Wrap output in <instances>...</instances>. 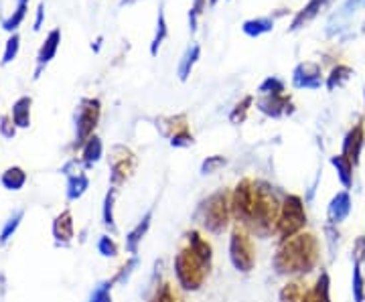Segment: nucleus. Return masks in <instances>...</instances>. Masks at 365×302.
<instances>
[{
  "mask_svg": "<svg viewBox=\"0 0 365 302\" xmlns=\"http://www.w3.org/2000/svg\"><path fill=\"white\" fill-rule=\"evenodd\" d=\"M321 262V241L314 234L302 231L299 236L278 244L272 256V270L278 276H307Z\"/></svg>",
  "mask_w": 365,
  "mask_h": 302,
  "instance_id": "nucleus-1",
  "label": "nucleus"
},
{
  "mask_svg": "<svg viewBox=\"0 0 365 302\" xmlns=\"http://www.w3.org/2000/svg\"><path fill=\"white\" fill-rule=\"evenodd\" d=\"M254 209L250 217L248 229L252 236L268 239L276 236V227H278V217H280V207H282V199H278L276 189L266 181H254Z\"/></svg>",
  "mask_w": 365,
  "mask_h": 302,
  "instance_id": "nucleus-2",
  "label": "nucleus"
},
{
  "mask_svg": "<svg viewBox=\"0 0 365 302\" xmlns=\"http://www.w3.org/2000/svg\"><path fill=\"white\" fill-rule=\"evenodd\" d=\"M199 225L211 234V236H222L230 227L234 215H232V191L230 189H217L205 197L195 213Z\"/></svg>",
  "mask_w": 365,
  "mask_h": 302,
  "instance_id": "nucleus-3",
  "label": "nucleus"
},
{
  "mask_svg": "<svg viewBox=\"0 0 365 302\" xmlns=\"http://www.w3.org/2000/svg\"><path fill=\"white\" fill-rule=\"evenodd\" d=\"M307 224H309V217H307V209H304L302 197L294 195V193H287L282 197V207H280L276 236L280 237V241L290 239V237L302 234Z\"/></svg>",
  "mask_w": 365,
  "mask_h": 302,
  "instance_id": "nucleus-4",
  "label": "nucleus"
},
{
  "mask_svg": "<svg viewBox=\"0 0 365 302\" xmlns=\"http://www.w3.org/2000/svg\"><path fill=\"white\" fill-rule=\"evenodd\" d=\"M173 270H175V278L179 282L185 292H197L201 290V286L205 284V278L209 276L207 268L197 260L193 256V251L189 250L187 246L179 250V254L175 256V264H173Z\"/></svg>",
  "mask_w": 365,
  "mask_h": 302,
  "instance_id": "nucleus-5",
  "label": "nucleus"
},
{
  "mask_svg": "<svg viewBox=\"0 0 365 302\" xmlns=\"http://www.w3.org/2000/svg\"><path fill=\"white\" fill-rule=\"evenodd\" d=\"M244 225L235 224L230 234V262L237 272L250 274L256 266V246Z\"/></svg>",
  "mask_w": 365,
  "mask_h": 302,
  "instance_id": "nucleus-6",
  "label": "nucleus"
},
{
  "mask_svg": "<svg viewBox=\"0 0 365 302\" xmlns=\"http://www.w3.org/2000/svg\"><path fill=\"white\" fill-rule=\"evenodd\" d=\"M100 114H102V104L96 98H86L79 102L78 114H76V146H83L88 142V138L93 136V130L100 122Z\"/></svg>",
  "mask_w": 365,
  "mask_h": 302,
  "instance_id": "nucleus-7",
  "label": "nucleus"
},
{
  "mask_svg": "<svg viewBox=\"0 0 365 302\" xmlns=\"http://www.w3.org/2000/svg\"><path fill=\"white\" fill-rule=\"evenodd\" d=\"M254 181L252 179H242L235 184L232 191V215H234L235 224L248 227L250 217H252V209H254Z\"/></svg>",
  "mask_w": 365,
  "mask_h": 302,
  "instance_id": "nucleus-8",
  "label": "nucleus"
},
{
  "mask_svg": "<svg viewBox=\"0 0 365 302\" xmlns=\"http://www.w3.org/2000/svg\"><path fill=\"white\" fill-rule=\"evenodd\" d=\"M136 169V157L128 146L118 145L110 152V187H122Z\"/></svg>",
  "mask_w": 365,
  "mask_h": 302,
  "instance_id": "nucleus-9",
  "label": "nucleus"
},
{
  "mask_svg": "<svg viewBox=\"0 0 365 302\" xmlns=\"http://www.w3.org/2000/svg\"><path fill=\"white\" fill-rule=\"evenodd\" d=\"M292 85L297 90H321L323 69L314 61H302L292 71Z\"/></svg>",
  "mask_w": 365,
  "mask_h": 302,
  "instance_id": "nucleus-10",
  "label": "nucleus"
},
{
  "mask_svg": "<svg viewBox=\"0 0 365 302\" xmlns=\"http://www.w3.org/2000/svg\"><path fill=\"white\" fill-rule=\"evenodd\" d=\"M364 146H365V126H364V122H357L351 130L345 134L343 145H341V155L349 158L353 165L357 167V165H359V160H361Z\"/></svg>",
  "mask_w": 365,
  "mask_h": 302,
  "instance_id": "nucleus-11",
  "label": "nucleus"
},
{
  "mask_svg": "<svg viewBox=\"0 0 365 302\" xmlns=\"http://www.w3.org/2000/svg\"><path fill=\"white\" fill-rule=\"evenodd\" d=\"M256 108L260 110L264 116L268 118H282V116H290L294 112V105L290 104V98L282 95H260L256 100Z\"/></svg>",
  "mask_w": 365,
  "mask_h": 302,
  "instance_id": "nucleus-12",
  "label": "nucleus"
},
{
  "mask_svg": "<svg viewBox=\"0 0 365 302\" xmlns=\"http://www.w3.org/2000/svg\"><path fill=\"white\" fill-rule=\"evenodd\" d=\"M353 209V199L349 191H339L337 195H333V199L329 201L327 205V224L341 225L349 215Z\"/></svg>",
  "mask_w": 365,
  "mask_h": 302,
  "instance_id": "nucleus-13",
  "label": "nucleus"
},
{
  "mask_svg": "<svg viewBox=\"0 0 365 302\" xmlns=\"http://www.w3.org/2000/svg\"><path fill=\"white\" fill-rule=\"evenodd\" d=\"M53 237H55V244L67 248L71 244V239L76 237V222H73V213L71 209H63L55 219H53Z\"/></svg>",
  "mask_w": 365,
  "mask_h": 302,
  "instance_id": "nucleus-14",
  "label": "nucleus"
},
{
  "mask_svg": "<svg viewBox=\"0 0 365 302\" xmlns=\"http://www.w3.org/2000/svg\"><path fill=\"white\" fill-rule=\"evenodd\" d=\"M185 241H187V248L193 251L197 260L207 268V272H211V268H213V248H211L207 239L201 236V231H197V229L187 231Z\"/></svg>",
  "mask_w": 365,
  "mask_h": 302,
  "instance_id": "nucleus-15",
  "label": "nucleus"
},
{
  "mask_svg": "<svg viewBox=\"0 0 365 302\" xmlns=\"http://www.w3.org/2000/svg\"><path fill=\"white\" fill-rule=\"evenodd\" d=\"M153 215H155V211L153 209L146 211V213L143 215V219H140V222L134 225L130 231L126 234L124 246H126V251H128L130 256H138L140 244H143V239L146 237V234L150 231V225H153Z\"/></svg>",
  "mask_w": 365,
  "mask_h": 302,
  "instance_id": "nucleus-16",
  "label": "nucleus"
},
{
  "mask_svg": "<svg viewBox=\"0 0 365 302\" xmlns=\"http://www.w3.org/2000/svg\"><path fill=\"white\" fill-rule=\"evenodd\" d=\"M329 2L331 0H309V4L299 11V14L294 16V21H292V25H290V31H299L302 26H307L311 21H314L319 14L325 11L327 6H329Z\"/></svg>",
  "mask_w": 365,
  "mask_h": 302,
  "instance_id": "nucleus-17",
  "label": "nucleus"
},
{
  "mask_svg": "<svg viewBox=\"0 0 365 302\" xmlns=\"http://www.w3.org/2000/svg\"><path fill=\"white\" fill-rule=\"evenodd\" d=\"M329 162L333 165V169L337 172V179H339V183L343 184V189H345V191H351L355 165H353L347 157H343L341 152L339 155H333V157L329 158Z\"/></svg>",
  "mask_w": 365,
  "mask_h": 302,
  "instance_id": "nucleus-18",
  "label": "nucleus"
},
{
  "mask_svg": "<svg viewBox=\"0 0 365 302\" xmlns=\"http://www.w3.org/2000/svg\"><path fill=\"white\" fill-rule=\"evenodd\" d=\"M59 43H61V31H59V28H55V31H51V33H49L47 41H45V43H43V47H41L39 57H37V63H39V67H37V71H35V79L41 76L43 67L47 66L53 57H55Z\"/></svg>",
  "mask_w": 365,
  "mask_h": 302,
  "instance_id": "nucleus-19",
  "label": "nucleus"
},
{
  "mask_svg": "<svg viewBox=\"0 0 365 302\" xmlns=\"http://www.w3.org/2000/svg\"><path fill=\"white\" fill-rule=\"evenodd\" d=\"M90 189V177L83 171H76L67 175V201H79Z\"/></svg>",
  "mask_w": 365,
  "mask_h": 302,
  "instance_id": "nucleus-20",
  "label": "nucleus"
},
{
  "mask_svg": "<svg viewBox=\"0 0 365 302\" xmlns=\"http://www.w3.org/2000/svg\"><path fill=\"white\" fill-rule=\"evenodd\" d=\"M302 302H331V276L327 270H321L313 288L307 292Z\"/></svg>",
  "mask_w": 365,
  "mask_h": 302,
  "instance_id": "nucleus-21",
  "label": "nucleus"
},
{
  "mask_svg": "<svg viewBox=\"0 0 365 302\" xmlns=\"http://www.w3.org/2000/svg\"><path fill=\"white\" fill-rule=\"evenodd\" d=\"M102 157H104L102 138L93 134L91 138H88V142L81 146V165H83V169H91Z\"/></svg>",
  "mask_w": 365,
  "mask_h": 302,
  "instance_id": "nucleus-22",
  "label": "nucleus"
},
{
  "mask_svg": "<svg viewBox=\"0 0 365 302\" xmlns=\"http://www.w3.org/2000/svg\"><path fill=\"white\" fill-rule=\"evenodd\" d=\"M118 199V187H110L106 191L104 203H102V224L110 231V234H116V215H114V205H116Z\"/></svg>",
  "mask_w": 365,
  "mask_h": 302,
  "instance_id": "nucleus-23",
  "label": "nucleus"
},
{
  "mask_svg": "<svg viewBox=\"0 0 365 302\" xmlns=\"http://www.w3.org/2000/svg\"><path fill=\"white\" fill-rule=\"evenodd\" d=\"M26 181H29V177H26L25 169H21V167H9L6 171L0 175V184L6 191H21L26 184Z\"/></svg>",
  "mask_w": 365,
  "mask_h": 302,
  "instance_id": "nucleus-24",
  "label": "nucleus"
},
{
  "mask_svg": "<svg viewBox=\"0 0 365 302\" xmlns=\"http://www.w3.org/2000/svg\"><path fill=\"white\" fill-rule=\"evenodd\" d=\"M31 104L33 100L29 95H23L19 98L13 104V122L16 128H29L31 126Z\"/></svg>",
  "mask_w": 365,
  "mask_h": 302,
  "instance_id": "nucleus-25",
  "label": "nucleus"
},
{
  "mask_svg": "<svg viewBox=\"0 0 365 302\" xmlns=\"http://www.w3.org/2000/svg\"><path fill=\"white\" fill-rule=\"evenodd\" d=\"M353 76V69L349 66H337L333 67V71L327 76V90L329 92H335V90H339V88H343L349 79H351Z\"/></svg>",
  "mask_w": 365,
  "mask_h": 302,
  "instance_id": "nucleus-26",
  "label": "nucleus"
},
{
  "mask_svg": "<svg viewBox=\"0 0 365 302\" xmlns=\"http://www.w3.org/2000/svg\"><path fill=\"white\" fill-rule=\"evenodd\" d=\"M274 28V19L272 16H262V19H252L246 21L242 31L248 35V37H260L264 33H270Z\"/></svg>",
  "mask_w": 365,
  "mask_h": 302,
  "instance_id": "nucleus-27",
  "label": "nucleus"
},
{
  "mask_svg": "<svg viewBox=\"0 0 365 302\" xmlns=\"http://www.w3.org/2000/svg\"><path fill=\"white\" fill-rule=\"evenodd\" d=\"M199 55H201V47L199 45H191L185 55H182L181 63H179V79L181 81H187L189 76H191V71H193V67H195L197 59H199Z\"/></svg>",
  "mask_w": 365,
  "mask_h": 302,
  "instance_id": "nucleus-28",
  "label": "nucleus"
},
{
  "mask_svg": "<svg viewBox=\"0 0 365 302\" xmlns=\"http://www.w3.org/2000/svg\"><path fill=\"white\" fill-rule=\"evenodd\" d=\"M351 294L353 302H365V274L364 264L353 262L351 272Z\"/></svg>",
  "mask_w": 365,
  "mask_h": 302,
  "instance_id": "nucleus-29",
  "label": "nucleus"
},
{
  "mask_svg": "<svg viewBox=\"0 0 365 302\" xmlns=\"http://www.w3.org/2000/svg\"><path fill=\"white\" fill-rule=\"evenodd\" d=\"M307 292H309V290L304 288L302 282L292 280V282H288V284L282 286L278 298H280V302H302L304 301V296H307Z\"/></svg>",
  "mask_w": 365,
  "mask_h": 302,
  "instance_id": "nucleus-30",
  "label": "nucleus"
},
{
  "mask_svg": "<svg viewBox=\"0 0 365 302\" xmlns=\"http://www.w3.org/2000/svg\"><path fill=\"white\" fill-rule=\"evenodd\" d=\"M23 219H25V209H19L14 215H11L6 219L4 227L0 229V246H6L13 239V236L16 234V229H19V225H21Z\"/></svg>",
  "mask_w": 365,
  "mask_h": 302,
  "instance_id": "nucleus-31",
  "label": "nucleus"
},
{
  "mask_svg": "<svg viewBox=\"0 0 365 302\" xmlns=\"http://www.w3.org/2000/svg\"><path fill=\"white\" fill-rule=\"evenodd\" d=\"M163 11H165V9H163V4H160L157 21V35H155V39L150 43V55H153V57H157L158 47L163 45V41L167 39V35H169V26H167V21H165V13H163Z\"/></svg>",
  "mask_w": 365,
  "mask_h": 302,
  "instance_id": "nucleus-32",
  "label": "nucleus"
},
{
  "mask_svg": "<svg viewBox=\"0 0 365 302\" xmlns=\"http://www.w3.org/2000/svg\"><path fill=\"white\" fill-rule=\"evenodd\" d=\"M138 264H140V258H138V256H130V258L126 260V264H122L120 270L112 276V282H114V284H126V282L130 280L132 274H134V270L138 268Z\"/></svg>",
  "mask_w": 365,
  "mask_h": 302,
  "instance_id": "nucleus-33",
  "label": "nucleus"
},
{
  "mask_svg": "<svg viewBox=\"0 0 365 302\" xmlns=\"http://www.w3.org/2000/svg\"><path fill=\"white\" fill-rule=\"evenodd\" d=\"M284 81L280 78H276V76H270V78H266L260 83V88H258V93L260 95H282L284 93Z\"/></svg>",
  "mask_w": 365,
  "mask_h": 302,
  "instance_id": "nucleus-34",
  "label": "nucleus"
},
{
  "mask_svg": "<svg viewBox=\"0 0 365 302\" xmlns=\"http://www.w3.org/2000/svg\"><path fill=\"white\" fill-rule=\"evenodd\" d=\"M254 104V98L252 95H246L240 104H235V108L232 110V114H230V122L232 124H244L246 118H248V112H250V105Z\"/></svg>",
  "mask_w": 365,
  "mask_h": 302,
  "instance_id": "nucleus-35",
  "label": "nucleus"
},
{
  "mask_svg": "<svg viewBox=\"0 0 365 302\" xmlns=\"http://www.w3.org/2000/svg\"><path fill=\"white\" fill-rule=\"evenodd\" d=\"M114 286H116V284L112 282V278L100 282L90 294V301L88 302H112V288H114Z\"/></svg>",
  "mask_w": 365,
  "mask_h": 302,
  "instance_id": "nucleus-36",
  "label": "nucleus"
},
{
  "mask_svg": "<svg viewBox=\"0 0 365 302\" xmlns=\"http://www.w3.org/2000/svg\"><path fill=\"white\" fill-rule=\"evenodd\" d=\"M98 251H100L104 258H116L118 254H120V248H118L114 237H110L108 234H104V236H100V239H98Z\"/></svg>",
  "mask_w": 365,
  "mask_h": 302,
  "instance_id": "nucleus-37",
  "label": "nucleus"
},
{
  "mask_svg": "<svg viewBox=\"0 0 365 302\" xmlns=\"http://www.w3.org/2000/svg\"><path fill=\"white\" fill-rule=\"evenodd\" d=\"M225 165H227V158L222 157V155L207 157L203 162H201V175H213V172L222 171Z\"/></svg>",
  "mask_w": 365,
  "mask_h": 302,
  "instance_id": "nucleus-38",
  "label": "nucleus"
},
{
  "mask_svg": "<svg viewBox=\"0 0 365 302\" xmlns=\"http://www.w3.org/2000/svg\"><path fill=\"white\" fill-rule=\"evenodd\" d=\"M26 2H29V0H19V6H16V11H14L13 16L6 19V21L2 23V28H4V31H14L16 26L23 23V19H25L26 14Z\"/></svg>",
  "mask_w": 365,
  "mask_h": 302,
  "instance_id": "nucleus-39",
  "label": "nucleus"
},
{
  "mask_svg": "<svg viewBox=\"0 0 365 302\" xmlns=\"http://www.w3.org/2000/svg\"><path fill=\"white\" fill-rule=\"evenodd\" d=\"M169 145L173 146V148H189V146L195 145V138H193L191 132L185 128V130L175 132V134L170 136Z\"/></svg>",
  "mask_w": 365,
  "mask_h": 302,
  "instance_id": "nucleus-40",
  "label": "nucleus"
},
{
  "mask_svg": "<svg viewBox=\"0 0 365 302\" xmlns=\"http://www.w3.org/2000/svg\"><path fill=\"white\" fill-rule=\"evenodd\" d=\"M323 231H325L327 236V244H329V251H331V256H335V251L339 248V225H333V224H325L323 227Z\"/></svg>",
  "mask_w": 365,
  "mask_h": 302,
  "instance_id": "nucleus-41",
  "label": "nucleus"
},
{
  "mask_svg": "<svg viewBox=\"0 0 365 302\" xmlns=\"http://www.w3.org/2000/svg\"><path fill=\"white\" fill-rule=\"evenodd\" d=\"M150 302H179L177 301V296H175V290L170 284H160L157 290H155V296H153V301Z\"/></svg>",
  "mask_w": 365,
  "mask_h": 302,
  "instance_id": "nucleus-42",
  "label": "nucleus"
},
{
  "mask_svg": "<svg viewBox=\"0 0 365 302\" xmlns=\"http://www.w3.org/2000/svg\"><path fill=\"white\" fill-rule=\"evenodd\" d=\"M351 260L355 264H365V234L364 236L355 237V241H353Z\"/></svg>",
  "mask_w": 365,
  "mask_h": 302,
  "instance_id": "nucleus-43",
  "label": "nucleus"
},
{
  "mask_svg": "<svg viewBox=\"0 0 365 302\" xmlns=\"http://www.w3.org/2000/svg\"><path fill=\"white\" fill-rule=\"evenodd\" d=\"M203 9H205V0H193V6L189 11V28H191V33L197 31V19L203 14Z\"/></svg>",
  "mask_w": 365,
  "mask_h": 302,
  "instance_id": "nucleus-44",
  "label": "nucleus"
},
{
  "mask_svg": "<svg viewBox=\"0 0 365 302\" xmlns=\"http://www.w3.org/2000/svg\"><path fill=\"white\" fill-rule=\"evenodd\" d=\"M19 43H21L19 35H13V37L9 39V43H6V51H4V57H2V63H4V66L11 63L14 57H16V53H19Z\"/></svg>",
  "mask_w": 365,
  "mask_h": 302,
  "instance_id": "nucleus-45",
  "label": "nucleus"
},
{
  "mask_svg": "<svg viewBox=\"0 0 365 302\" xmlns=\"http://www.w3.org/2000/svg\"><path fill=\"white\" fill-rule=\"evenodd\" d=\"M0 134L9 140H13L14 134H16V126H14L13 116H2L0 118Z\"/></svg>",
  "mask_w": 365,
  "mask_h": 302,
  "instance_id": "nucleus-46",
  "label": "nucleus"
},
{
  "mask_svg": "<svg viewBox=\"0 0 365 302\" xmlns=\"http://www.w3.org/2000/svg\"><path fill=\"white\" fill-rule=\"evenodd\" d=\"M43 13H45V6H43V2L39 4V9H37V19H35V31H39L41 28V23H43Z\"/></svg>",
  "mask_w": 365,
  "mask_h": 302,
  "instance_id": "nucleus-47",
  "label": "nucleus"
},
{
  "mask_svg": "<svg viewBox=\"0 0 365 302\" xmlns=\"http://www.w3.org/2000/svg\"><path fill=\"white\" fill-rule=\"evenodd\" d=\"M209 4H211V6H215V4H217V0H209Z\"/></svg>",
  "mask_w": 365,
  "mask_h": 302,
  "instance_id": "nucleus-48",
  "label": "nucleus"
},
{
  "mask_svg": "<svg viewBox=\"0 0 365 302\" xmlns=\"http://www.w3.org/2000/svg\"><path fill=\"white\" fill-rule=\"evenodd\" d=\"M364 33H365V23H364Z\"/></svg>",
  "mask_w": 365,
  "mask_h": 302,
  "instance_id": "nucleus-49",
  "label": "nucleus"
},
{
  "mask_svg": "<svg viewBox=\"0 0 365 302\" xmlns=\"http://www.w3.org/2000/svg\"><path fill=\"white\" fill-rule=\"evenodd\" d=\"M364 102H365V93H364Z\"/></svg>",
  "mask_w": 365,
  "mask_h": 302,
  "instance_id": "nucleus-50",
  "label": "nucleus"
}]
</instances>
